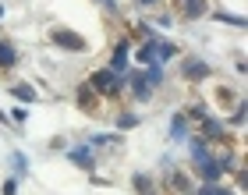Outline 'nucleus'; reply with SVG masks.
I'll return each instance as SVG.
<instances>
[{
	"label": "nucleus",
	"instance_id": "nucleus-1",
	"mask_svg": "<svg viewBox=\"0 0 248 195\" xmlns=\"http://www.w3.org/2000/svg\"><path fill=\"white\" fill-rule=\"evenodd\" d=\"M89 85H93V89H96V93L103 96L107 103L124 96V75L110 71V67H99V71H93V75H89Z\"/></svg>",
	"mask_w": 248,
	"mask_h": 195
},
{
	"label": "nucleus",
	"instance_id": "nucleus-2",
	"mask_svg": "<svg viewBox=\"0 0 248 195\" xmlns=\"http://www.w3.org/2000/svg\"><path fill=\"white\" fill-rule=\"evenodd\" d=\"M195 135H202V139L213 142V146H234V139L227 135V124H223L220 117H213V114H206V117L199 121V131Z\"/></svg>",
	"mask_w": 248,
	"mask_h": 195
},
{
	"label": "nucleus",
	"instance_id": "nucleus-3",
	"mask_svg": "<svg viewBox=\"0 0 248 195\" xmlns=\"http://www.w3.org/2000/svg\"><path fill=\"white\" fill-rule=\"evenodd\" d=\"M50 43H53L57 50H67V53H85V50H89V43L78 36V32L61 29V25H53V29H50Z\"/></svg>",
	"mask_w": 248,
	"mask_h": 195
},
{
	"label": "nucleus",
	"instance_id": "nucleus-4",
	"mask_svg": "<svg viewBox=\"0 0 248 195\" xmlns=\"http://www.w3.org/2000/svg\"><path fill=\"white\" fill-rule=\"evenodd\" d=\"M75 103L82 107V114H93V117H103V103H107V99L99 96L96 89L89 85V78H85V82L78 85V93H75Z\"/></svg>",
	"mask_w": 248,
	"mask_h": 195
},
{
	"label": "nucleus",
	"instance_id": "nucleus-5",
	"mask_svg": "<svg viewBox=\"0 0 248 195\" xmlns=\"http://www.w3.org/2000/svg\"><path fill=\"white\" fill-rule=\"evenodd\" d=\"M124 85H128V96L135 103H149L156 89L149 85V78H145V71H135V75H124Z\"/></svg>",
	"mask_w": 248,
	"mask_h": 195
},
{
	"label": "nucleus",
	"instance_id": "nucleus-6",
	"mask_svg": "<svg viewBox=\"0 0 248 195\" xmlns=\"http://www.w3.org/2000/svg\"><path fill=\"white\" fill-rule=\"evenodd\" d=\"M191 178L185 174V170H177V167H170V170H163V192L167 195H191Z\"/></svg>",
	"mask_w": 248,
	"mask_h": 195
},
{
	"label": "nucleus",
	"instance_id": "nucleus-7",
	"mask_svg": "<svg viewBox=\"0 0 248 195\" xmlns=\"http://www.w3.org/2000/svg\"><path fill=\"white\" fill-rule=\"evenodd\" d=\"M128 61H131V39L128 36H121L114 43V53H110V71H117V75H128Z\"/></svg>",
	"mask_w": 248,
	"mask_h": 195
},
{
	"label": "nucleus",
	"instance_id": "nucleus-8",
	"mask_svg": "<svg viewBox=\"0 0 248 195\" xmlns=\"http://www.w3.org/2000/svg\"><path fill=\"white\" fill-rule=\"evenodd\" d=\"M177 15L185 21H195V18H206L209 15V0H177Z\"/></svg>",
	"mask_w": 248,
	"mask_h": 195
},
{
	"label": "nucleus",
	"instance_id": "nucleus-9",
	"mask_svg": "<svg viewBox=\"0 0 248 195\" xmlns=\"http://www.w3.org/2000/svg\"><path fill=\"white\" fill-rule=\"evenodd\" d=\"M181 75L188 78V82H206V78L213 75V67L206 61H199V57H188V61L181 64Z\"/></svg>",
	"mask_w": 248,
	"mask_h": 195
},
{
	"label": "nucleus",
	"instance_id": "nucleus-10",
	"mask_svg": "<svg viewBox=\"0 0 248 195\" xmlns=\"http://www.w3.org/2000/svg\"><path fill=\"white\" fill-rule=\"evenodd\" d=\"M131 57H135V64H139V67L156 64V36H149L145 43H139V47L131 50Z\"/></svg>",
	"mask_w": 248,
	"mask_h": 195
},
{
	"label": "nucleus",
	"instance_id": "nucleus-11",
	"mask_svg": "<svg viewBox=\"0 0 248 195\" xmlns=\"http://www.w3.org/2000/svg\"><path fill=\"white\" fill-rule=\"evenodd\" d=\"M67 160H71L75 167H82V170H96L93 146H75V149H67Z\"/></svg>",
	"mask_w": 248,
	"mask_h": 195
},
{
	"label": "nucleus",
	"instance_id": "nucleus-12",
	"mask_svg": "<svg viewBox=\"0 0 248 195\" xmlns=\"http://www.w3.org/2000/svg\"><path fill=\"white\" fill-rule=\"evenodd\" d=\"M15 64H18V50H15V43L0 36V71H11Z\"/></svg>",
	"mask_w": 248,
	"mask_h": 195
},
{
	"label": "nucleus",
	"instance_id": "nucleus-13",
	"mask_svg": "<svg viewBox=\"0 0 248 195\" xmlns=\"http://www.w3.org/2000/svg\"><path fill=\"white\" fill-rule=\"evenodd\" d=\"M195 167H199V178H202V181H223V170H220V163H217V156L202 160V163H195Z\"/></svg>",
	"mask_w": 248,
	"mask_h": 195
},
{
	"label": "nucleus",
	"instance_id": "nucleus-14",
	"mask_svg": "<svg viewBox=\"0 0 248 195\" xmlns=\"http://www.w3.org/2000/svg\"><path fill=\"white\" fill-rule=\"evenodd\" d=\"M188 135H191L188 117H185V114H174V117H170V139H174V142H185Z\"/></svg>",
	"mask_w": 248,
	"mask_h": 195
},
{
	"label": "nucleus",
	"instance_id": "nucleus-15",
	"mask_svg": "<svg viewBox=\"0 0 248 195\" xmlns=\"http://www.w3.org/2000/svg\"><path fill=\"white\" fill-rule=\"evenodd\" d=\"M181 114L188 117V124H199V121H202V117H206V114H209V107H206V103H202V99H191V103H188V107H185Z\"/></svg>",
	"mask_w": 248,
	"mask_h": 195
},
{
	"label": "nucleus",
	"instance_id": "nucleus-16",
	"mask_svg": "<svg viewBox=\"0 0 248 195\" xmlns=\"http://www.w3.org/2000/svg\"><path fill=\"white\" fill-rule=\"evenodd\" d=\"M11 96H15L18 103H36L39 99V93L32 89L29 82H18V85H11Z\"/></svg>",
	"mask_w": 248,
	"mask_h": 195
},
{
	"label": "nucleus",
	"instance_id": "nucleus-17",
	"mask_svg": "<svg viewBox=\"0 0 248 195\" xmlns=\"http://www.w3.org/2000/svg\"><path fill=\"white\" fill-rule=\"evenodd\" d=\"M131 185H135V192H139V195H160V188L153 185V178H149V174H135V178H131Z\"/></svg>",
	"mask_w": 248,
	"mask_h": 195
},
{
	"label": "nucleus",
	"instance_id": "nucleus-18",
	"mask_svg": "<svg viewBox=\"0 0 248 195\" xmlns=\"http://www.w3.org/2000/svg\"><path fill=\"white\" fill-rule=\"evenodd\" d=\"M121 142H124L121 135H107V131H103V135H93V142H89V146H93V149H110V146H114V149H117Z\"/></svg>",
	"mask_w": 248,
	"mask_h": 195
},
{
	"label": "nucleus",
	"instance_id": "nucleus-19",
	"mask_svg": "<svg viewBox=\"0 0 248 195\" xmlns=\"http://www.w3.org/2000/svg\"><path fill=\"white\" fill-rule=\"evenodd\" d=\"M177 57V47L170 39H156V61H174Z\"/></svg>",
	"mask_w": 248,
	"mask_h": 195
},
{
	"label": "nucleus",
	"instance_id": "nucleus-20",
	"mask_svg": "<svg viewBox=\"0 0 248 195\" xmlns=\"http://www.w3.org/2000/svg\"><path fill=\"white\" fill-rule=\"evenodd\" d=\"M117 128H121V131L139 128V114H135V110H117Z\"/></svg>",
	"mask_w": 248,
	"mask_h": 195
},
{
	"label": "nucleus",
	"instance_id": "nucleus-21",
	"mask_svg": "<svg viewBox=\"0 0 248 195\" xmlns=\"http://www.w3.org/2000/svg\"><path fill=\"white\" fill-rule=\"evenodd\" d=\"M217 21H227V25H234V29H245V18L241 15H231V11H209Z\"/></svg>",
	"mask_w": 248,
	"mask_h": 195
},
{
	"label": "nucleus",
	"instance_id": "nucleus-22",
	"mask_svg": "<svg viewBox=\"0 0 248 195\" xmlns=\"http://www.w3.org/2000/svg\"><path fill=\"white\" fill-rule=\"evenodd\" d=\"M11 167H15L18 178H25V174H29V156H25V153H11Z\"/></svg>",
	"mask_w": 248,
	"mask_h": 195
},
{
	"label": "nucleus",
	"instance_id": "nucleus-23",
	"mask_svg": "<svg viewBox=\"0 0 248 195\" xmlns=\"http://www.w3.org/2000/svg\"><path fill=\"white\" fill-rule=\"evenodd\" d=\"M217 103H220V107H234V103H238V96H234V89L220 85V89H217Z\"/></svg>",
	"mask_w": 248,
	"mask_h": 195
},
{
	"label": "nucleus",
	"instance_id": "nucleus-24",
	"mask_svg": "<svg viewBox=\"0 0 248 195\" xmlns=\"http://www.w3.org/2000/svg\"><path fill=\"white\" fill-rule=\"evenodd\" d=\"M245 114H248L245 99H238V103H234V110H231V124H234V128H241V124H245Z\"/></svg>",
	"mask_w": 248,
	"mask_h": 195
},
{
	"label": "nucleus",
	"instance_id": "nucleus-25",
	"mask_svg": "<svg viewBox=\"0 0 248 195\" xmlns=\"http://www.w3.org/2000/svg\"><path fill=\"white\" fill-rule=\"evenodd\" d=\"M131 29H135V36H142V39L153 36V25H149V21H139V25H131Z\"/></svg>",
	"mask_w": 248,
	"mask_h": 195
},
{
	"label": "nucleus",
	"instance_id": "nucleus-26",
	"mask_svg": "<svg viewBox=\"0 0 248 195\" xmlns=\"http://www.w3.org/2000/svg\"><path fill=\"white\" fill-rule=\"evenodd\" d=\"M7 117L15 121V124H25V121H29V114H25V107H15V110L7 114Z\"/></svg>",
	"mask_w": 248,
	"mask_h": 195
},
{
	"label": "nucleus",
	"instance_id": "nucleus-27",
	"mask_svg": "<svg viewBox=\"0 0 248 195\" xmlns=\"http://www.w3.org/2000/svg\"><path fill=\"white\" fill-rule=\"evenodd\" d=\"M4 195H18V178H7L4 181Z\"/></svg>",
	"mask_w": 248,
	"mask_h": 195
},
{
	"label": "nucleus",
	"instance_id": "nucleus-28",
	"mask_svg": "<svg viewBox=\"0 0 248 195\" xmlns=\"http://www.w3.org/2000/svg\"><path fill=\"white\" fill-rule=\"evenodd\" d=\"M96 4H99V7H107L110 15H117V0H96Z\"/></svg>",
	"mask_w": 248,
	"mask_h": 195
},
{
	"label": "nucleus",
	"instance_id": "nucleus-29",
	"mask_svg": "<svg viewBox=\"0 0 248 195\" xmlns=\"http://www.w3.org/2000/svg\"><path fill=\"white\" fill-rule=\"evenodd\" d=\"M139 4H145V7H153V4H160V0H139Z\"/></svg>",
	"mask_w": 248,
	"mask_h": 195
},
{
	"label": "nucleus",
	"instance_id": "nucleus-30",
	"mask_svg": "<svg viewBox=\"0 0 248 195\" xmlns=\"http://www.w3.org/2000/svg\"><path fill=\"white\" fill-rule=\"evenodd\" d=\"M7 121H11V117H7V114H4V110H0V124H7Z\"/></svg>",
	"mask_w": 248,
	"mask_h": 195
},
{
	"label": "nucleus",
	"instance_id": "nucleus-31",
	"mask_svg": "<svg viewBox=\"0 0 248 195\" xmlns=\"http://www.w3.org/2000/svg\"><path fill=\"white\" fill-rule=\"evenodd\" d=\"M0 18H4V4H0Z\"/></svg>",
	"mask_w": 248,
	"mask_h": 195
},
{
	"label": "nucleus",
	"instance_id": "nucleus-32",
	"mask_svg": "<svg viewBox=\"0 0 248 195\" xmlns=\"http://www.w3.org/2000/svg\"><path fill=\"white\" fill-rule=\"evenodd\" d=\"M227 195H238V192H227Z\"/></svg>",
	"mask_w": 248,
	"mask_h": 195
}]
</instances>
